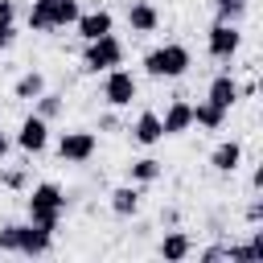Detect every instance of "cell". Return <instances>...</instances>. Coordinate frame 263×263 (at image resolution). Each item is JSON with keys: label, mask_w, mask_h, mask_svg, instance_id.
Segmentation results:
<instances>
[{"label": "cell", "mask_w": 263, "mask_h": 263, "mask_svg": "<svg viewBox=\"0 0 263 263\" xmlns=\"http://www.w3.org/2000/svg\"><path fill=\"white\" fill-rule=\"evenodd\" d=\"M0 251L4 255H21V259H45L53 251V230L37 226V222H4L0 226Z\"/></svg>", "instance_id": "cell-1"}, {"label": "cell", "mask_w": 263, "mask_h": 263, "mask_svg": "<svg viewBox=\"0 0 263 263\" xmlns=\"http://www.w3.org/2000/svg\"><path fill=\"white\" fill-rule=\"evenodd\" d=\"M25 214H29V222H37V226H45V230H58V226H62V214H66V193H62V185H58V181L33 185L29 197H25Z\"/></svg>", "instance_id": "cell-2"}, {"label": "cell", "mask_w": 263, "mask_h": 263, "mask_svg": "<svg viewBox=\"0 0 263 263\" xmlns=\"http://www.w3.org/2000/svg\"><path fill=\"white\" fill-rule=\"evenodd\" d=\"M189 66H193V53L181 41H164V45L144 53V74L148 78H181Z\"/></svg>", "instance_id": "cell-3"}, {"label": "cell", "mask_w": 263, "mask_h": 263, "mask_svg": "<svg viewBox=\"0 0 263 263\" xmlns=\"http://www.w3.org/2000/svg\"><path fill=\"white\" fill-rule=\"evenodd\" d=\"M78 0H33L29 4V29L33 33H58V29H66V25H74L78 21Z\"/></svg>", "instance_id": "cell-4"}, {"label": "cell", "mask_w": 263, "mask_h": 263, "mask_svg": "<svg viewBox=\"0 0 263 263\" xmlns=\"http://www.w3.org/2000/svg\"><path fill=\"white\" fill-rule=\"evenodd\" d=\"M123 41L115 37V33H103V37H95V41H82V70L86 74H103V70H111V66H123Z\"/></svg>", "instance_id": "cell-5"}, {"label": "cell", "mask_w": 263, "mask_h": 263, "mask_svg": "<svg viewBox=\"0 0 263 263\" xmlns=\"http://www.w3.org/2000/svg\"><path fill=\"white\" fill-rule=\"evenodd\" d=\"M103 103L107 107H132V99L140 95V82H136V74L132 70H123V66H111V70H103Z\"/></svg>", "instance_id": "cell-6"}, {"label": "cell", "mask_w": 263, "mask_h": 263, "mask_svg": "<svg viewBox=\"0 0 263 263\" xmlns=\"http://www.w3.org/2000/svg\"><path fill=\"white\" fill-rule=\"evenodd\" d=\"M238 45H242V33H238L234 21H214V25H210V33H205V53H210L214 62H230V58L238 53Z\"/></svg>", "instance_id": "cell-7"}, {"label": "cell", "mask_w": 263, "mask_h": 263, "mask_svg": "<svg viewBox=\"0 0 263 263\" xmlns=\"http://www.w3.org/2000/svg\"><path fill=\"white\" fill-rule=\"evenodd\" d=\"M95 152H99L95 132H62V140H58V160L62 164H86Z\"/></svg>", "instance_id": "cell-8"}, {"label": "cell", "mask_w": 263, "mask_h": 263, "mask_svg": "<svg viewBox=\"0 0 263 263\" xmlns=\"http://www.w3.org/2000/svg\"><path fill=\"white\" fill-rule=\"evenodd\" d=\"M12 144H16L21 152H29V156H41V152H45V144H49V123H45L37 111H29V115L21 119V127H16V136H12Z\"/></svg>", "instance_id": "cell-9"}, {"label": "cell", "mask_w": 263, "mask_h": 263, "mask_svg": "<svg viewBox=\"0 0 263 263\" xmlns=\"http://www.w3.org/2000/svg\"><path fill=\"white\" fill-rule=\"evenodd\" d=\"M74 29H78V37H82V41H95V37H103V33H111V29H115V16H111L107 8H95V12H78Z\"/></svg>", "instance_id": "cell-10"}, {"label": "cell", "mask_w": 263, "mask_h": 263, "mask_svg": "<svg viewBox=\"0 0 263 263\" xmlns=\"http://www.w3.org/2000/svg\"><path fill=\"white\" fill-rule=\"evenodd\" d=\"M160 127H164V136H181V132H189V127H193V103L173 99L168 111L160 115Z\"/></svg>", "instance_id": "cell-11"}, {"label": "cell", "mask_w": 263, "mask_h": 263, "mask_svg": "<svg viewBox=\"0 0 263 263\" xmlns=\"http://www.w3.org/2000/svg\"><path fill=\"white\" fill-rule=\"evenodd\" d=\"M107 205H111V214L115 218H136L140 214V185H115L111 189V197H107Z\"/></svg>", "instance_id": "cell-12"}, {"label": "cell", "mask_w": 263, "mask_h": 263, "mask_svg": "<svg viewBox=\"0 0 263 263\" xmlns=\"http://www.w3.org/2000/svg\"><path fill=\"white\" fill-rule=\"evenodd\" d=\"M132 140H136V144H144V148L160 144V140H164L160 115H156V111H140V115H136V123H132Z\"/></svg>", "instance_id": "cell-13"}, {"label": "cell", "mask_w": 263, "mask_h": 263, "mask_svg": "<svg viewBox=\"0 0 263 263\" xmlns=\"http://www.w3.org/2000/svg\"><path fill=\"white\" fill-rule=\"evenodd\" d=\"M205 99H210V103H218L222 111H230V107H234L242 95H238V82H234L230 74H214V78H210V90H205Z\"/></svg>", "instance_id": "cell-14"}, {"label": "cell", "mask_w": 263, "mask_h": 263, "mask_svg": "<svg viewBox=\"0 0 263 263\" xmlns=\"http://www.w3.org/2000/svg\"><path fill=\"white\" fill-rule=\"evenodd\" d=\"M156 255H160V259H168V263H181V259H189V255H193V238H189L185 230H168V234L160 238Z\"/></svg>", "instance_id": "cell-15"}, {"label": "cell", "mask_w": 263, "mask_h": 263, "mask_svg": "<svg viewBox=\"0 0 263 263\" xmlns=\"http://www.w3.org/2000/svg\"><path fill=\"white\" fill-rule=\"evenodd\" d=\"M210 164H214V173H222V177L234 173V168L242 164V144H238V140H222V144L210 152Z\"/></svg>", "instance_id": "cell-16"}, {"label": "cell", "mask_w": 263, "mask_h": 263, "mask_svg": "<svg viewBox=\"0 0 263 263\" xmlns=\"http://www.w3.org/2000/svg\"><path fill=\"white\" fill-rule=\"evenodd\" d=\"M127 25H132V33H156L160 12H156L148 0H132V4H127Z\"/></svg>", "instance_id": "cell-17"}, {"label": "cell", "mask_w": 263, "mask_h": 263, "mask_svg": "<svg viewBox=\"0 0 263 263\" xmlns=\"http://www.w3.org/2000/svg\"><path fill=\"white\" fill-rule=\"evenodd\" d=\"M160 177H164V164H160L156 156H140V160L127 164V181H132V185H152V181H160Z\"/></svg>", "instance_id": "cell-18"}, {"label": "cell", "mask_w": 263, "mask_h": 263, "mask_svg": "<svg viewBox=\"0 0 263 263\" xmlns=\"http://www.w3.org/2000/svg\"><path fill=\"white\" fill-rule=\"evenodd\" d=\"M41 90H45V74H41V70H25V74L12 82V99H21V103H33Z\"/></svg>", "instance_id": "cell-19"}, {"label": "cell", "mask_w": 263, "mask_h": 263, "mask_svg": "<svg viewBox=\"0 0 263 263\" xmlns=\"http://www.w3.org/2000/svg\"><path fill=\"white\" fill-rule=\"evenodd\" d=\"M33 111H37L45 123H53V119L66 111V95H58V90H49V86H45V90L33 99Z\"/></svg>", "instance_id": "cell-20"}, {"label": "cell", "mask_w": 263, "mask_h": 263, "mask_svg": "<svg viewBox=\"0 0 263 263\" xmlns=\"http://www.w3.org/2000/svg\"><path fill=\"white\" fill-rule=\"evenodd\" d=\"M193 123H197V127H205V132H218V127L226 123V111H222L218 103H210V99H201V103L193 107Z\"/></svg>", "instance_id": "cell-21"}, {"label": "cell", "mask_w": 263, "mask_h": 263, "mask_svg": "<svg viewBox=\"0 0 263 263\" xmlns=\"http://www.w3.org/2000/svg\"><path fill=\"white\" fill-rule=\"evenodd\" d=\"M214 12H218V21H242L247 16V0H214Z\"/></svg>", "instance_id": "cell-22"}, {"label": "cell", "mask_w": 263, "mask_h": 263, "mask_svg": "<svg viewBox=\"0 0 263 263\" xmlns=\"http://www.w3.org/2000/svg\"><path fill=\"white\" fill-rule=\"evenodd\" d=\"M0 185L12 189V193H21V189H29V173H25V168H4V173H0Z\"/></svg>", "instance_id": "cell-23"}, {"label": "cell", "mask_w": 263, "mask_h": 263, "mask_svg": "<svg viewBox=\"0 0 263 263\" xmlns=\"http://www.w3.org/2000/svg\"><path fill=\"white\" fill-rule=\"evenodd\" d=\"M16 29V0H0V33Z\"/></svg>", "instance_id": "cell-24"}, {"label": "cell", "mask_w": 263, "mask_h": 263, "mask_svg": "<svg viewBox=\"0 0 263 263\" xmlns=\"http://www.w3.org/2000/svg\"><path fill=\"white\" fill-rule=\"evenodd\" d=\"M197 259H201V263H226V242H214V247L197 251Z\"/></svg>", "instance_id": "cell-25"}, {"label": "cell", "mask_w": 263, "mask_h": 263, "mask_svg": "<svg viewBox=\"0 0 263 263\" xmlns=\"http://www.w3.org/2000/svg\"><path fill=\"white\" fill-rule=\"evenodd\" d=\"M99 132H119V115H115V107L99 115Z\"/></svg>", "instance_id": "cell-26"}, {"label": "cell", "mask_w": 263, "mask_h": 263, "mask_svg": "<svg viewBox=\"0 0 263 263\" xmlns=\"http://www.w3.org/2000/svg\"><path fill=\"white\" fill-rule=\"evenodd\" d=\"M242 218H247V222H251V226H259V222H263V201H259V197H255V201H251V205H247V210H242Z\"/></svg>", "instance_id": "cell-27"}, {"label": "cell", "mask_w": 263, "mask_h": 263, "mask_svg": "<svg viewBox=\"0 0 263 263\" xmlns=\"http://www.w3.org/2000/svg\"><path fill=\"white\" fill-rule=\"evenodd\" d=\"M8 152H12V136H8V132H4V127H0V160H4V156H8Z\"/></svg>", "instance_id": "cell-28"}, {"label": "cell", "mask_w": 263, "mask_h": 263, "mask_svg": "<svg viewBox=\"0 0 263 263\" xmlns=\"http://www.w3.org/2000/svg\"><path fill=\"white\" fill-rule=\"evenodd\" d=\"M160 222H168V226H177V222H181V214H177V210L168 205V210H160Z\"/></svg>", "instance_id": "cell-29"}, {"label": "cell", "mask_w": 263, "mask_h": 263, "mask_svg": "<svg viewBox=\"0 0 263 263\" xmlns=\"http://www.w3.org/2000/svg\"><path fill=\"white\" fill-rule=\"evenodd\" d=\"M251 189H255V193L263 189V168H255V173H251Z\"/></svg>", "instance_id": "cell-30"}]
</instances>
